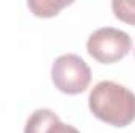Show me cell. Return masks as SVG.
I'll return each instance as SVG.
<instances>
[{
	"instance_id": "obj_1",
	"label": "cell",
	"mask_w": 135,
	"mask_h": 133,
	"mask_svg": "<svg viewBox=\"0 0 135 133\" xmlns=\"http://www.w3.org/2000/svg\"><path fill=\"white\" fill-rule=\"evenodd\" d=\"M88 106L99 121L123 129L135 121V94L126 86L104 80L90 93Z\"/></svg>"
},
{
	"instance_id": "obj_4",
	"label": "cell",
	"mask_w": 135,
	"mask_h": 133,
	"mask_svg": "<svg viewBox=\"0 0 135 133\" xmlns=\"http://www.w3.org/2000/svg\"><path fill=\"white\" fill-rule=\"evenodd\" d=\"M58 121H60L58 114L54 113L52 110H47V108L35 110L27 119L24 133H47L50 127Z\"/></svg>"
},
{
	"instance_id": "obj_6",
	"label": "cell",
	"mask_w": 135,
	"mask_h": 133,
	"mask_svg": "<svg viewBox=\"0 0 135 133\" xmlns=\"http://www.w3.org/2000/svg\"><path fill=\"white\" fill-rule=\"evenodd\" d=\"M112 9L115 17L135 27V0H113Z\"/></svg>"
},
{
	"instance_id": "obj_3",
	"label": "cell",
	"mask_w": 135,
	"mask_h": 133,
	"mask_svg": "<svg viewBox=\"0 0 135 133\" xmlns=\"http://www.w3.org/2000/svg\"><path fill=\"white\" fill-rule=\"evenodd\" d=\"M86 50L98 63L113 64L123 60L132 50V39L123 30L104 27L90 34Z\"/></svg>"
},
{
	"instance_id": "obj_7",
	"label": "cell",
	"mask_w": 135,
	"mask_h": 133,
	"mask_svg": "<svg viewBox=\"0 0 135 133\" xmlns=\"http://www.w3.org/2000/svg\"><path fill=\"white\" fill-rule=\"evenodd\" d=\"M47 133H80L75 127H72V125H69V124H65V122H61V121H58V122H55L52 127H50V130Z\"/></svg>"
},
{
	"instance_id": "obj_5",
	"label": "cell",
	"mask_w": 135,
	"mask_h": 133,
	"mask_svg": "<svg viewBox=\"0 0 135 133\" xmlns=\"http://www.w3.org/2000/svg\"><path fill=\"white\" fill-rule=\"evenodd\" d=\"M71 2H57V0H32L27 6L32 9L36 17H54Z\"/></svg>"
},
{
	"instance_id": "obj_2",
	"label": "cell",
	"mask_w": 135,
	"mask_h": 133,
	"mask_svg": "<svg viewBox=\"0 0 135 133\" xmlns=\"http://www.w3.org/2000/svg\"><path fill=\"white\" fill-rule=\"evenodd\" d=\"M50 75L55 88L69 96L86 91L91 81L90 66L75 53L60 55L52 64Z\"/></svg>"
}]
</instances>
